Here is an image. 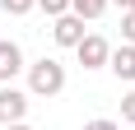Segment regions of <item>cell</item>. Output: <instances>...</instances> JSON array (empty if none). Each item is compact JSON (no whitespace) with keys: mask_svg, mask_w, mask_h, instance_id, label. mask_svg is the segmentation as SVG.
I'll use <instances>...</instances> for the list:
<instances>
[{"mask_svg":"<svg viewBox=\"0 0 135 130\" xmlns=\"http://www.w3.org/2000/svg\"><path fill=\"white\" fill-rule=\"evenodd\" d=\"M23 74H28V98H56V93H65V65L56 56L33 61Z\"/></svg>","mask_w":135,"mask_h":130,"instance_id":"1","label":"cell"},{"mask_svg":"<svg viewBox=\"0 0 135 130\" xmlns=\"http://www.w3.org/2000/svg\"><path fill=\"white\" fill-rule=\"evenodd\" d=\"M28 107H33L28 88H14V84H0V126H14V121H23V116H28Z\"/></svg>","mask_w":135,"mask_h":130,"instance_id":"2","label":"cell"},{"mask_svg":"<svg viewBox=\"0 0 135 130\" xmlns=\"http://www.w3.org/2000/svg\"><path fill=\"white\" fill-rule=\"evenodd\" d=\"M75 56H79L84 70H103V65H107V56H112V42L103 37V33H84V42L75 47Z\"/></svg>","mask_w":135,"mask_h":130,"instance_id":"3","label":"cell"},{"mask_svg":"<svg viewBox=\"0 0 135 130\" xmlns=\"http://www.w3.org/2000/svg\"><path fill=\"white\" fill-rule=\"evenodd\" d=\"M84 33H89V28H84L79 14H56L51 19V42L56 47H70V51H75V47L84 42Z\"/></svg>","mask_w":135,"mask_h":130,"instance_id":"4","label":"cell"},{"mask_svg":"<svg viewBox=\"0 0 135 130\" xmlns=\"http://www.w3.org/2000/svg\"><path fill=\"white\" fill-rule=\"evenodd\" d=\"M23 70H28L23 47H19V42H9V37H0V84H14Z\"/></svg>","mask_w":135,"mask_h":130,"instance_id":"5","label":"cell"},{"mask_svg":"<svg viewBox=\"0 0 135 130\" xmlns=\"http://www.w3.org/2000/svg\"><path fill=\"white\" fill-rule=\"evenodd\" d=\"M107 70H112L117 79H126V84H135V47H131V42L112 47V56H107Z\"/></svg>","mask_w":135,"mask_h":130,"instance_id":"6","label":"cell"},{"mask_svg":"<svg viewBox=\"0 0 135 130\" xmlns=\"http://www.w3.org/2000/svg\"><path fill=\"white\" fill-rule=\"evenodd\" d=\"M107 5H112V0H70V14H79L84 23H93V19L107 14Z\"/></svg>","mask_w":135,"mask_h":130,"instance_id":"7","label":"cell"},{"mask_svg":"<svg viewBox=\"0 0 135 130\" xmlns=\"http://www.w3.org/2000/svg\"><path fill=\"white\" fill-rule=\"evenodd\" d=\"M0 9L9 14V19H23V14L37 9V0H0Z\"/></svg>","mask_w":135,"mask_h":130,"instance_id":"8","label":"cell"},{"mask_svg":"<svg viewBox=\"0 0 135 130\" xmlns=\"http://www.w3.org/2000/svg\"><path fill=\"white\" fill-rule=\"evenodd\" d=\"M37 9L47 19H56V14H70V0H37Z\"/></svg>","mask_w":135,"mask_h":130,"instance_id":"9","label":"cell"},{"mask_svg":"<svg viewBox=\"0 0 135 130\" xmlns=\"http://www.w3.org/2000/svg\"><path fill=\"white\" fill-rule=\"evenodd\" d=\"M121 42L135 47V9H121Z\"/></svg>","mask_w":135,"mask_h":130,"instance_id":"10","label":"cell"},{"mask_svg":"<svg viewBox=\"0 0 135 130\" xmlns=\"http://www.w3.org/2000/svg\"><path fill=\"white\" fill-rule=\"evenodd\" d=\"M121 121H126V126H135V88L121 98Z\"/></svg>","mask_w":135,"mask_h":130,"instance_id":"11","label":"cell"},{"mask_svg":"<svg viewBox=\"0 0 135 130\" xmlns=\"http://www.w3.org/2000/svg\"><path fill=\"white\" fill-rule=\"evenodd\" d=\"M84 130H121V126H117V121H112V116H93V121H89V126H84Z\"/></svg>","mask_w":135,"mask_h":130,"instance_id":"12","label":"cell"},{"mask_svg":"<svg viewBox=\"0 0 135 130\" xmlns=\"http://www.w3.org/2000/svg\"><path fill=\"white\" fill-rule=\"evenodd\" d=\"M5 130H33V126H28V121H14V126H5Z\"/></svg>","mask_w":135,"mask_h":130,"instance_id":"13","label":"cell"},{"mask_svg":"<svg viewBox=\"0 0 135 130\" xmlns=\"http://www.w3.org/2000/svg\"><path fill=\"white\" fill-rule=\"evenodd\" d=\"M112 5H121V9H135V0H112Z\"/></svg>","mask_w":135,"mask_h":130,"instance_id":"14","label":"cell"},{"mask_svg":"<svg viewBox=\"0 0 135 130\" xmlns=\"http://www.w3.org/2000/svg\"><path fill=\"white\" fill-rule=\"evenodd\" d=\"M131 130H135V126H131Z\"/></svg>","mask_w":135,"mask_h":130,"instance_id":"15","label":"cell"}]
</instances>
